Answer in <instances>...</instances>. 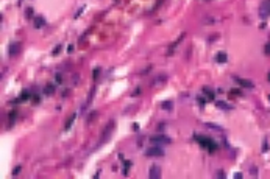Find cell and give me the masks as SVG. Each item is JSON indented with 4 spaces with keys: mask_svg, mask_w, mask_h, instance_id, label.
Returning a JSON list of instances; mask_svg holds the SVG:
<instances>
[{
    "mask_svg": "<svg viewBox=\"0 0 270 179\" xmlns=\"http://www.w3.org/2000/svg\"><path fill=\"white\" fill-rule=\"evenodd\" d=\"M194 139L197 142L200 143V146L203 150H206V151H209L211 154L212 153H215V151L219 150V145H217V142H214L211 137H206V136H194Z\"/></svg>",
    "mask_w": 270,
    "mask_h": 179,
    "instance_id": "obj_1",
    "label": "cell"
},
{
    "mask_svg": "<svg viewBox=\"0 0 270 179\" xmlns=\"http://www.w3.org/2000/svg\"><path fill=\"white\" fill-rule=\"evenodd\" d=\"M264 53H265V55H270V41L267 42V44H265V47H264Z\"/></svg>",
    "mask_w": 270,
    "mask_h": 179,
    "instance_id": "obj_28",
    "label": "cell"
},
{
    "mask_svg": "<svg viewBox=\"0 0 270 179\" xmlns=\"http://www.w3.org/2000/svg\"><path fill=\"white\" fill-rule=\"evenodd\" d=\"M234 178H237V179H241V178H242V173H236V174H234Z\"/></svg>",
    "mask_w": 270,
    "mask_h": 179,
    "instance_id": "obj_36",
    "label": "cell"
},
{
    "mask_svg": "<svg viewBox=\"0 0 270 179\" xmlns=\"http://www.w3.org/2000/svg\"><path fill=\"white\" fill-rule=\"evenodd\" d=\"M30 100H31V103H33V104H39V103H41V97H39L38 93H33Z\"/></svg>",
    "mask_w": 270,
    "mask_h": 179,
    "instance_id": "obj_19",
    "label": "cell"
},
{
    "mask_svg": "<svg viewBox=\"0 0 270 179\" xmlns=\"http://www.w3.org/2000/svg\"><path fill=\"white\" fill-rule=\"evenodd\" d=\"M267 78H269V81H270V72H269V77H267Z\"/></svg>",
    "mask_w": 270,
    "mask_h": 179,
    "instance_id": "obj_38",
    "label": "cell"
},
{
    "mask_svg": "<svg viewBox=\"0 0 270 179\" xmlns=\"http://www.w3.org/2000/svg\"><path fill=\"white\" fill-rule=\"evenodd\" d=\"M150 142L155 143V145H167V143L172 142V139L167 137V136H151Z\"/></svg>",
    "mask_w": 270,
    "mask_h": 179,
    "instance_id": "obj_5",
    "label": "cell"
},
{
    "mask_svg": "<svg viewBox=\"0 0 270 179\" xmlns=\"http://www.w3.org/2000/svg\"><path fill=\"white\" fill-rule=\"evenodd\" d=\"M206 126H208V128H211V129H215V131H223L222 128H220V126H215L214 123H206Z\"/></svg>",
    "mask_w": 270,
    "mask_h": 179,
    "instance_id": "obj_26",
    "label": "cell"
},
{
    "mask_svg": "<svg viewBox=\"0 0 270 179\" xmlns=\"http://www.w3.org/2000/svg\"><path fill=\"white\" fill-rule=\"evenodd\" d=\"M83 11H84V6H81V8H80V10L75 13V16H74V17H75V19H78V17L81 16V13H83Z\"/></svg>",
    "mask_w": 270,
    "mask_h": 179,
    "instance_id": "obj_30",
    "label": "cell"
},
{
    "mask_svg": "<svg viewBox=\"0 0 270 179\" xmlns=\"http://www.w3.org/2000/svg\"><path fill=\"white\" fill-rule=\"evenodd\" d=\"M259 16L262 20H265L270 16V0H262V3L259 6Z\"/></svg>",
    "mask_w": 270,
    "mask_h": 179,
    "instance_id": "obj_3",
    "label": "cell"
},
{
    "mask_svg": "<svg viewBox=\"0 0 270 179\" xmlns=\"http://www.w3.org/2000/svg\"><path fill=\"white\" fill-rule=\"evenodd\" d=\"M114 131V122H109V125L103 129V134H102V140H100V143H98V146L100 145H103L106 140H109V136H111V132Z\"/></svg>",
    "mask_w": 270,
    "mask_h": 179,
    "instance_id": "obj_4",
    "label": "cell"
},
{
    "mask_svg": "<svg viewBox=\"0 0 270 179\" xmlns=\"http://www.w3.org/2000/svg\"><path fill=\"white\" fill-rule=\"evenodd\" d=\"M20 52V44L17 42V41H13L10 42V45H8V56H16L17 53Z\"/></svg>",
    "mask_w": 270,
    "mask_h": 179,
    "instance_id": "obj_8",
    "label": "cell"
},
{
    "mask_svg": "<svg viewBox=\"0 0 270 179\" xmlns=\"http://www.w3.org/2000/svg\"><path fill=\"white\" fill-rule=\"evenodd\" d=\"M31 98V93L28 91H22V93L17 98H14L13 101H10V104H19V103H25V101H28Z\"/></svg>",
    "mask_w": 270,
    "mask_h": 179,
    "instance_id": "obj_6",
    "label": "cell"
},
{
    "mask_svg": "<svg viewBox=\"0 0 270 179\" xmlns=\"http://www.w3.org/2000/svg\"><path fill=\"white\" fill-rule=\"evenodd\" d=\"M250 173H251V176H253V178H258V170H256V167H255V165L250 168Z\"/></svg>",
    "mask_w": 270,
    "mask_h": 179,
    "instance_id": "obj_27",
    "label": "cell"
},
{
    "mask_svg": "<svg viewBox=\"0 0 270 179\" xmlns=\"http://www.w3.org/2000/svg\"><path fill=\"white\" fill-rule=\"evenodd\" d=\"M203 93L206 95V98H208V101H212L214 98H215V93H214V91L211 87H208V86H205L203 87Z\"/></svg>",
    "mask_w": 270,
    "mask_h": 179,
    "instance_id": "obj_14",
    "label": "cell"
},
{
    "mask_svg": "<svg viewBox=\"0 0 270 179\" xmlns=\"http://www.w3.org/2000/svg\"><path fill=\"white\" fill-rule=\"evenodd\" d=\"M139 129V125L137 123H133V131H137Z\"/></svg>",
    "mask_w": 270,
    "mask_h": 179,
    "instance_id": "obj_34",
    "label": "cell"
},
{
    "mask_svg": "<svg viewBox=\"0 0 270 179\" xmlns=\"http://www.w3.org/2000/svg\"><path fill=\"white\" fill-rule=\"evenodd\" d=\"M16 120H17V111H11V112L8 114V128L14 126Z\"/></svg>",
    "mask_w": 270,
    "mask_h": 179,
    "instance_id": "obj_13",
    "label": "cell"
},
{
    "mask_svg": "<svg viewBox=\"0 0 270 179\" xmlns=\"http://www.w3.org/2000/svg\"><path fill=\"white\" fill-rule=\"evenodd\" d=\"M139 92H141V87H137L136 91H134V93H133V95H134V97H136V95H139Z\"/></svg>",
    "mask_w": 270,
    "mask_h": 179,
    "instance_id": "obj_35",
    "label": "cell"
},
{
    "mask_svg": "<svg viewBox=\"0 0 270 179\" xmlns=\"http://www.w3.org/2000/svg\"><path fill=\"white\" fill-rule=\"evenodd\" d=\"M217 178H225V173L223 171H217Z\"/></svg>",
    "mask_w": 270,
    "mask_h": 179,
    "instance_id": "obj_33",
    "label": "cell"
},
{
    "mask_svg": "<svg viewBox=\"0 0 270 179\" xmlns=\"http://www.w3.org/2000/svg\"><path fill=\"white\" fill-rule=\"evenodd\" d=\"M161 107H163V109H166V111H172V107H173V101L166 100V101L161 103Z\"/></svg>",
    "mask_w": 270,
    "mask_h": 179,
    "instance_id": "obj_17",
    "label": "cell"
},
{
    "mask_svg": "<svg viewBox=\"0 0 270 179\" xmlns=\"http://www.w3.org/2000/svg\"><path fill=\"white\" fill-rule=\"evenodd\" d=\"M72 52H74V45H72V44H70V45L67 47V53H72Z\"/></svg>",
    "mask_w": 270,
    "mask_h": 179,
    "instance_id": "obj_32",
    "label": "cell"
},
{
    "mask_svg": "<svg viewBox=\"0 0 270 179\" xmlns=\"http://www.w3.org/2000/svg\"><path fill=\"white\" fill-rule=\"evenodd\" d=\"M55 79H56L58 84H61V83H62V75H61V73H56V75H55Z\"/></svg>",
    "mask_w": 270,
    "mask_h": 179,
    "instance_id": "obj_29",
    "label": "cell"
},
{
    "mask_svg": "<svg viewBox=\"0 0 270 179\" xmlns=\"http://www.w3.org/2000/svg\"><path fill=\"white\" fill-rule=\"evenodd\" d=\"M269 100H270V95H269Z\"/></svg>",
    "mask_w": 270,
    "mask_h": 179,
    "instance_id": "obj_39",
    "label": "cell"
},
{
    "mask_svg": "<svg viewBox=\"0 0 270 179\" xmlns=\"http://www.w3.org/2000/svg\"><path fill=\"white\" fill-rule=\"evenodd\" d=\"M133 165L131 160H123V176H128V170Z\"/></svg>",
    "mask_w": 270,
    "mask_h": 179,
    "instance_id": "obj_18",
    "label": "cell"
},
{
    "mask_svg": "<svg viewBox=\"0 0 270 179\" xmlns=\"http://www.w3.org/2000/svg\"><path fill=\"white\" fill-rule=\"evenodd\" d=\"M75 118H76V114H72L70 117L67 118V122H66V126H64V131H69V129L72 128V125H74Z\"/></svg>",
    "mask_w": 270,
    "mask_h": 179,
    "instance_id": "obj_16",
    "label": "cell"
},
{
    "mask_svg": "<svg viewBox=\"0 0 270 179\" xmlns=\"http://www.w3.org/2000/svg\"><path fill=\"white\" fill-rule=\"evenodd\" d=\"M228 61V56L225 52H219L217 55H215V62H219V64H227Z\"/></svg>",
    "mask_w": 270,
    "mask_h": 179,
    "instance_id": "obj_12",
    "label": "cell"
},
{
    "mask_svg": "<svg viewBox=\"0 0 270 179\" xmlns=\"http://www.w3.org/2000/svg\"><path fill=\"white\" fill-rule=\"evenodd\" d=\"M33 13H34V10H33L31 6H28V8L25 10V17H27L28 20H31V17H33Z\"/></svg>",
    "mask_w": 270,
    "mask_h": 179,
    "instance_id": "obj_20",
    "label": "cell"
},
{
    "mask_svg": "<svg viewBox=\"0 0 270 179\" xmlns=\"http://www.w3.org/2000/svg\"><path fill=\"white\" fill-rule=\"evenodd\" d=\"M269 151V140H267V137L264 139V142H262V153H267Z\"/></svg>",
    "mask_w": 270,
    "mask_h": 179,
    "instance_id": "obj_24",
    "label": "cell"
},
{
    "mask_svg": "<svg viewBox=\"0 0 270 179\" xmlns=\"http://www.w3.org/2000/svg\"><path fill=\"white\" fill-rule=\"evenodd\" d=\"M20 171H22V165H16V167L13 168V173H11V174H13V176H17V174H19Z\"/></svg>",
    "mask_w": 270,
    "mask_h": 179,
    "instance_id": "obj_21",
    "label": "cell"
},
{
    "mask_svg": "<svg viewBox=\"0 0 270 179\" xmlns=\"http://www.w3.org/2000/svg\"><path fill=\"white\" fill-rule=\"evenodd\" d=\"M236 95H242V92L239 91V89H233V91L231 92H229V98H233V97H236Z\"/></svg>",
    "mask_w": 270,
    "mask_h": 179,
    "instance_id": "obj_23",
    "label": "cell"
},
{
    "mask_svg": "<svg viewBox=\"0 0 270 179\" xmlns=\"http://www.w3.org/2000/svg\"><path fill=\"white\" fill-rule=\"evenodd\" d=\"M61 48H62V47L60 45V44H58V45H56L55 48H53V52H52V55H53V56H56V55H60V53H61Z\"/></svg>",
    "mask_w": 270,
    "mask_h": 179,
    "instance_id": "obj_25",
    "label": "cell"
},
{
    "mask_svg": "<svg viewBox=\"0 0 270 179\" xmlns=\"http://www.w3.org/2000/svg\"><path fill=\"white\" fill-rule=\"evenodd\" d=\"M215 106H217L219 109H223V111H231L233 109V106L228 104V103H225V101H215Z\"/></svg>",
    "mask_w": 270,
    "mask_h": 179,
    "instance_id": "obj_15",
    "label": "cell"
},
{
    "mask_svg": "<svg viewBox=\"0 0 270 179\" xmlns=\"http://www.w3.org/2000/svg\"><path fill=\"white\" fill-rule=\"evenodd\" d=\"M148 178H150V179H159L161 178V168L156 164L151 165L150 170H148Z\"/></svg>",
    "mask_w": 270,
    "mask_h": 179,
    "instance_id": "obj_9",
    "label": "cell"
},
{
    "mask_svg": "<svg viewBox=\"0 0 270 179\" xmlns=\"http://www.w3.org/2000/svg\"><path fill=\"white\" fill-rule=\"evenodd\" d=\"M22 2H24V0H19V2H17V5H20V3H22Z\"/></svg>",
    "mask_w": 270,
    "mask_h": 179,
    "instance_id": "obj_37",
    "label": "cell"
},
{
    "mask_svg": "<svg viewBox=\"0 0 270 179\" xmlns=\"http://www.w3.org/2000/svg\"><path fill=\"white\" fill-rule=\"evenodd\" d=\"M55 91H56L55 84H52V83H50V84H47V86L42 89V93H44L46 97H50V95H53V93H55Z\"/></svg>",
    "mask_w": 270,
    "mask_h": 179,
    "instance_id": "obj_11",
    "label": "cell"
},
{
    "mask_svg": "<svg viewBox=\"0 0 270 179\" xmlns=\"http://www.w3.org/2000/svg\"><path fill=\"white\" fill-rule=\"evenodd\" d=\"M233 79L239 84L241 87H244V89H255V84L253 81H250V79H245V78H239V77H233Z\"/></svg>",
    "mask_w": 270,
    "mask_h": 179,
    "instance_id": "obj_7",
    "label": "cell"
},
{
    "mask_svg": "<svg viewBox=\"0 0 270 179\" xmlns=\"http://www.w3.org/2000/svg\"><path fill=\"white\" fill-rule=\"evenodd\" d=\"M33 25L34 28H42L44 25H46V19H44V16H34L33 17Z\"/></svg>",
    "mask_w": 270,
    "mask_h": 179,
    "instance_id": "obj_10",
    "label": "cell"
},
{
    "mask_svg": "<svg viewBox=\"0 0 270 179\" xmlns=\"http://www.w3.org/2000/svg\"><path fill=\"white\" fill-rule=\"evenodd\" d=\"M145 156H147V157H163V156H164V150L161 148V145L150 146V148L145 151Z\"/></svg>",
    "mask_w": 270,
    "mask_h": 179,
    "instance_id": "obj_2",
    "label": "cell"
},
{
    "mask_svg": "<svg viewBox=\"0 0 270 179\" xmlns=\"http://www.w3.org/2000/svg\"><path fill=\"white\" fill-rule=\"evenodd\" d=\"M98 77H100V67H95V69L92 70V78L97 79Z\"/></svg>",
    "mask_w": 270,
    "mask_h": 179,
    "instance_id": "obj_22",
    "label": "cell"
},
{
    "mask_svg": "<svg viewBox=\"0 0 270 179\" xmlns=\"http://www.w3.org/2000/svg\"><path fill=\"white\" fill-rule=\"evenodd\" d=\"M197 100H198V103H200V106H205V103L208 101V100H205L203 97H197Z\"/></svg>",
    "mask_w": 270,
    "mask_h": 179,
    "instance_id": "obj_31",
    "label": "cell"
}]
</instances>
